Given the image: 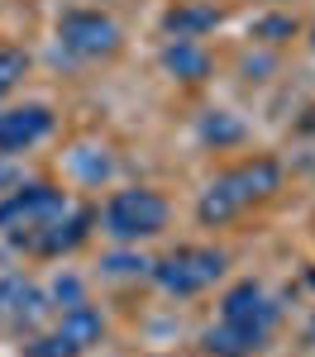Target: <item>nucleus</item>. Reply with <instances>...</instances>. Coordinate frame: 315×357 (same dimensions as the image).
I'll list each match as a JSON object with an SVG mask.
<instances>
[{
  "label": "nucleus",
  "mask_w": 315,
  "mask_h": 357,
  "mask_svg": "<svg viewBox=\"0 0 315 357\" xmlns=\"http://www.w3.org/2000/svg\"><path fill=\"white\" fill-rule=\"evenodd\" d=\"M53 110L48 105H10V110H0V158H15V153H24L34 143H43V138L53 134Z\"/></svg>",
  "instance_id": "0eeeda50"
},
{
  "label": "nucleus",
  "mask_w": 315,
  "mask_h": 357,
  "mask_svg": "<svg viewBox=\"0 0 315 357\" xmlns=\"http://www.w3.org/2000/svg\"><path fill=\"white\" fill-rule=\"evenodd\" d=\"M48 310L53 305H48V296L34 281H24V276H0V319H10L20 329H34Z\"/></svg>",
  "instance_id": "1a4fd4ad"
},
{
  "label": "nucleus",
  "mask_w": 315,
  "mask_h": 357,
  "mask_svg": "<svg viewBox=\"0 0 315 357\" xmlns=\"http://www.w3.org/2000/svg\"><path fill=\"white\" fill-rule=\"evenodd\" d=\"M311 48H315V20H311Z\"/></svg>",
  "instance_id": "a211bd4d"
},
{
  "label": "nucleus",
  "mask_w": 315,
  "mask_h": 357,
  "mask_svg": "<svg viewBox=\"0 0 315 357\" xmlns=\"http://www.w3.org/2000/svg\"><path fill=\"white\" fill-rule=\"evenodd\" d=\"M244 215V205H239V195H234V186H229V176L220 172L205 191H200L196 200V220L205 224V229H225L229 220H239Z\"/></svg>",
  "instance_id": "f8f14e48"
},
{
  "label": "nucleus",
  "mask_w": 315,
  "mask_h": 357,
  "mask_svg": "<svg viewBox=\"0 0 315 357\" xmlns=\"http://www.w3.org/2000/svg\"><path fill=\"white\" fill-rule=\"evenodd\" d=\"M258 43H286V38H296V20L291 15H258L254 24H249Z\"/></svg>",
  "instance_id": "4468645a"
},
{
  "label": "nucleus",
  "mask_w": 315,
  "mask_h": 357,
  "mask_svg": "<svg viewBox=\"0 0 315 357\" xmlns=\"http://www.w3.org/2000/svg\"><path fill=\"white\" fill-rule=\"evenodd\" d=\"M105 267H110L115 276H124V272H148V262H143V257H129V252H115V257H105Z\"/></svg>",
  "instance_id": "f3484780"
},
{
  "label": "nucleus",
  "mask_w": 315,
  "mask_h": 357,
  "mask_svg": "<svg viewBox=\"0 0 315 357\" xmlns=\"http://www.w3.org/2000/svg\"><path fill=\"white\" fill-rule=\"evenodd\" d=\"M163 72H168L172 82H186V86H196L210 77V53H205V43L200 38H168V48H163Z\"/></svg>",
  "instance_id": "9b49d317"
},
{
  "label": "nucleus",
  "mask_w": 315,
  "mask_h": 357,
  "mask_svg": "<svg viewBox=\"0 0 315 357\" xmlns=\"http://www.w3.org/2000/svg\"><path fill=\"white\" fill-rule=\"evenodd\" d=\"M24 72H29L24 48H0V96H10L15 86L24 82Z\"/></svg>",
  "instance_id": "2eb2a0df"
},
{
  "label": "nucleus",
  "mask_w": 315,
  "mask_h": 357,
  "mask_svg": "<svg viewBox=\"0 0 315 357\" xmlns=\"http://www.w3.org/2000/svg\"><path fill=\"white\" fill-rule=\"evenodd\" d=\"M220 24H225V10L215 0H177L163 15L168 38H205L210 29H220Z\"/></svg>",
  "instance_id": "9d476101"
},
{
  "label": "nucleus",
  "mask_w": 315,
  "mask_h": 357,
  "mask_svg": "<svg viewBox=\"0 0 315 357\" xmlns=\"http://www.w3.org/2000/svg\"><path fill=\"white\" fill-rule=\"evenodd\" d=\"M101 229L110 234L115 243H143V238H158L168 229V200L153 191V186H129V191H115L101 205Z\"/></svg>",
  "instance_id": "f03ea898"
},
{
  "label": "nucleus",
  "mask_w": 315,
  "mask_h": 357,
  "mask_svg": "<svg viewBox=\"0 0 315 357\" xmlns=\"http://www.w3.org/2000/svg\"><path fill=\"white\" fill-rule=\"evenodd\" d=\"M53 301H57V310H72V305H82V281H77V276L57 281V286H53Z\"/></svg>",
  "instance_id": "dca6fc26"
},
{
  "label": "nucleus",
  "mask_w": 315,
  "mask_h": 357,
  "mask_svg": "<svg viewBox=\"0 0 315 357\" xmlns=\"http://www.w3.org/2000/svg\"><path fill=\"white\" fill-rule=\"evenodd\" d=\"M57 43H62V53L86 57V62H91V57L119 53L124 33H119V24H115V15L77 5V10H67V15L57 20Z\"/></svg>",
  "instance_id": "39448f33"
},
{
  "label": "nucleus",
  "mask_w": 315,
  "mask_h": 357,
  "mask_svg": "<svg viewBox=\"0 0 315 357\" xmlns=\"http://www.w3.org/2000/svg\"><path fill=\"white\" fill-rule=\"evenodd\" d=\"M225 176H229V186H234L244 210L258 205V200H272V195L282 191V162H272V158H249V162L229 167Z\"/></svg>",
  "instance_id": "6e6552de"
},
{
  "label": "nucleus",
  "mask_w": 315,
  "mask_h": 357,
  "mask_svg": "<svg viewBox=\"0 0 315 357\" xmlns=\"http://www.w3.org/2000/svg\"><path fill=\"white\" fill-rule=\"evenodd\" d=\"M225 267H229V252L205 248V243H182V248H172L168 257L148 262V276L168 296H200V291H210L225 276Z\"/></svg>",
  "instance_id": "7ed1b4c3"
},
{
  "label": "nucleus",
  "mask_w": 315,
  "mask_h": 357,
  "mask_svg": "<svg viewBox=\"0 0 315 357\" xmlns=\"http://www.w3.org/2000/svg\"><path fill=\"white\" fill-rule=\"evenodd\" d=\"M196 129H200V138L215 143V148H234V143H244V124H239L229 110H205Z\"/></svg>",
  "instance_id": "ddd939ff"
},
{
  "label": "nucleus",
  "mask_w": 315,
  "mask_h": 357,
  "mask_svg": "<svg viewBox=\"0 0 315 357\" xmlns=\"http://www.w3.org/2000/svg\"><path fill=\"white\" fill-rule=\"evenodd\" d=\"M277 319H282V305L258 281H234L220 301V324L205 333V348L215 357H249L272 338Z\"/></svg>",
  "instance_id": "f257e3e1"
},
{
  "label": "nucleus",
  "mask_w": 315,
  "mask_h": 357,
  "mask_svg": "<svg viewBox=\"0 0 315 357\" xmlns=\"http://www.w3.org/2000/svg\"><path fill=\"white\" fill-rule=\"evenodd\" d=\"M96 224H101V215H96L91 205H67L48 229H38V234L29 238L24 252H34V257H67V252H77V248L91 238Z\"/></svg>",
  "instance_id": "423d86ee"
},
{
  "label": "nucleus",
  "mask_w": 315,
  "mask_h": 357,
  "mask_svg": "<svg viewBox=\"0 0 315 357\" xmlns=\"http://www.w3.org/2000/svg\"><path fill=\"white\" fill-rule=\"evenodd\" d=\"M67 210V195L48 181H20L15 191L0 195V234L15 248H24L38 229H48Z\"/></svg>",
  "instance_id": "20e7f679"
}]
</instances>
